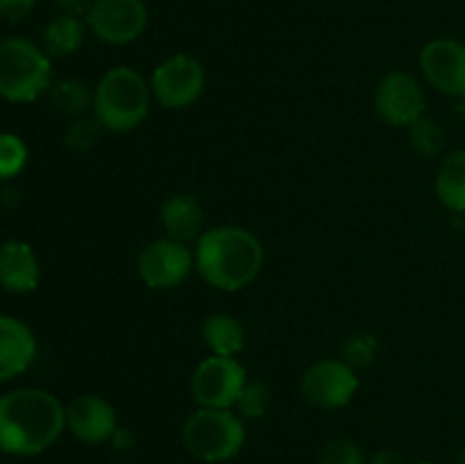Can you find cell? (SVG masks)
I'll use <instances>...</instances> for the list:
<instances>
[{
	"instance_id": "obj_1",
	"label": "cell",
	"mask_w": 465,
	"mask_h": 464,
	"mask_svg": "<svg viewBox=\"0 0 465 464\" xmlns=\"http://www.w3.org/2000/svg\"><path fill=\"white\" fill-rule=\"evenodd\" d=\"M66 428V408L54 394L21 387L0 396V450L7 455L44 453Z\"/></svg>"
},
{
	"instance_id": "obj_2",
	"label": "cell",
	"mask_w": 465,
	"mask_h": 464,
	"mask_svg": "<svg viewBox=\"0 0 465 464\" xmlns=\"http://www.w3.org/2000/svg\"><path fill=\"white\" fill-rule=\"evenodd\" d=\"M195 271L218 291H241L254 282L263 267V246L254 232L241 226L209 227L193 246Z\"/></svg>"
},
{
	"instance_id": "obj_3",
	"label": "cell",
	"mask_w": 465,
	"mask_h": 464,
	"mask_svg": "<svg viewBox=\"0 0 465 464\" xmlns=\"http://www.w3.org/2000/svg\"><path fill=\"white\" fill-rule=\"evenodd\" d=\"M153 100L150 80L136 68L114 66L94 86V116L103 130L121 135L148 118Z\"/></svg>"
},
{
	"instance_id": "obj_4",
	"label": "cell",
	"mask_w": 465,
	"mask_h": 464,
	"mask_svg": "<svg viewBox=\"0 0 465 464\" xmlns=\"http://www.w3.org/2000/svg\"><path fill=\"white\" fill-rule=\"evenodd\" d=\"M53 86V62L35 41L9 36L0 41V98L32 103Z\"/></svg>"
},
{
	"instance_id": "obj_5",
	"label": "cell",
	"mask_w": 465,
	"mask_h": 464,
	"mask_svg": "<svg viewBox=\"0 0 465 464\" xmlns=\"http://www.w3.org/2000/svg\"><path fill=\"white\" fill-rule=\"evenodd\" d=\"M184 449L203 462L218 464L236 458L245 444L243 419L234 409L200 408L182 428Z\"/></svg>"
},
{
	"instance_id": "obj_6",
	"label": "cell",
	"mask_w": 465,
	"mask_h": 464,
	"mask_svg": "<svg viewBox=\"0 0 465 464\" xmlns=\"http://www.w3.org/2000/svg\"><path fill=\"white\" fill-rule=\"evenodd\" d=\"M207 86L203 62L189 53H175L157 64L150 76L153 98L166 109H186L198 103Z\"/></svg>"
},
{
	"instance_id": "obj_7",
	"label": "cell",
	"mask_w": 465,
	"mask_h": 464,
	"mask_svg": "<svg viewBox=\"0 0 465 464\" xmlns=\"http://www.w3.org/2000/svg\"><path fill=\"white\" fill-rule=\"evenodd\" d=\"M136 271L148 289L168 291L184 285L195 271V253L184 241L162 237L145 246L136 259Z\"/></svg>"
},
{
	"instance_id": "obj_8",
	"label": "cell",
	"mask_w": 465,
	"mask_h": 464,
	"mask_svg": "<svg viewBox=\"0 0 465 464\" xmlns=\"http://www.w3.org/2000/svg\"><path fill=\"white\" fill-rule=\"evenodd\" d=\"M248 380L243 364L236 358L209 355L193 368L191 394L198 400L200 408L234 409Z\"/></svg>"
},
{
	"instance_id": "obj_9",
	"label": "cell",
	"mask_w": 465,
	"mask_h": 464,
	"mask_svg": "<svg viewBox=\"0 0 465 464\" xmlns=\"http://www.w3.org/2000/svg\"><path fill=\"white\" fill-rule=\"evenodd\" d=\"M359 385L357 368L345 359L327 358L307 367L300 378V394L318 409H341L354 398Z\"/></svg>"
},
{
	"instance_id": "obj_10",
	"label": "cell",
	"mask_w": 465,
	"mask_h": 464,
	"mask_svg": "<svg viewBox=\"0 0 465 464\" xmlns=\"http://www.w3.org/2000/svg\"><path fill=\"white\" fill-rule=\"evenodd\" d=\"M372 100H375V112L391 127L407 130L427 112V96L420 80L402 68L389 71L377 82Z\"/></svg>"
},
{
	"instance_id": "obj_11",
	"label": "cell",
	"mask_w": 465,
	"mask_h": 464,
	"mask_svg": "<svg viewBox=\"0 0 465 464\" xmlns=\"http://www.w3.org/2000/svg\"><path fill=\"white\" fill-rule=\"evenodd\" d=\"M84 21L103 44L127 45L148 27V7L143 0H94Z\"/></svg>"
},
{
	"instance_id": "obj_12",
	"label": "cell",
	"mask_w": 465,
	"mask_h": 464,
	"mask_svg": "<svg viewBox=\"0 0 465 464\" xmlns=\"http://www.w3.org/2000/svg\"><path fill=\"white\" fill-rule=\"evenodd\" d=\"M420 71L436 91L465 100V41L452 36L427 41L420 50Z\"/></svg>"
},
{
	"instance_id": "obj_13",
	"label": "cell",
	"mask_w": 465,
	"mask_h": 464,
	"mask_svg": "<svg viewBox=\"0 0 465 464\" xmlns=\"http://www.w3.org/2000/svg\"><path fill=\"white\" fill-rule=\"evenodd\" d=\"M66 428L84 444L100 446L116 435V409L103 396L80 394L66 405Z\"/></svg>"
},
{
	"instance_id": "obj_14",
	"label": "cell",
	"mask_w": 465,
	"mask_h": 464,
	"mask_svg": "<svg viewBox=\"0 0 465 464\" xmlns=\"http://www.w3.org/2000/svg\"><path fill=\"white\" fill-rule=\"evenodd\" d=\"M36 358V337L25 321L0 314V382L21 376Z\"/></svg>"
},
{
	"instance_id": "obj_15",
	"label": "cell",
	"mask_w": 465,
	"mask_h": 464,
	"mask_svg": "<svg viewBox=\"0 0 465 464\" xmlns=\"http://www.w3.org/2000/svg\"><path fill=\"white\" fill-rule=\"evenodd\" d=\"M41 264L27 241L12 239L0 246V285L12 294H30L39 287Z\"/></svg>"
},
{
	"instance_id": "obj_16",
	"label": "cell",
	"mask_w": 465,
	"mask_h": 464,
	"mask_svg": "<svg viewBox=\"0 0 465 464\" xmlns=\"http://www.w3.org/2000/svg\"><path fill=\"white\" fill-rule=\"evenodd\" d=\"M159 221H162L166 237L177 241H198L204 232V212L203 205L191 194H173L168 196L159 209Z\"/></svg>"
},
{
	"instance_id": "obj_17",
	"label": "cell",
	"mask_w": 465,
	"mask_h": 464,
	"mask_svg": "<svg viewBox=\"0 0 465 464\" xmlns=\"http://www.w3.org/2000/svg\"><path fill=\"white\" fill-rule=\"evenodd\" d=\"M440 205L452 214H465V148L443 155L434 180Z\"/></svg>"
},
{
	"instance_id": "obj_18",
	"label": "cell",
	"mask_w": 465,
	"mask_h": 464,
	"mask_svg": "<svg viewBox=\"0 0 465 464\" xmlns=\"http://www.w3.org/2000/svg\"><path fill=\"white\" fill-rule=\"evenodd\" d=\"M86 36V21L68 14H57L45 23L41 32V48L45 50L50 59L53 57H68L77 53L84 44Z\"/></svg>"
},
{
	"instance_id": "obj_19",
	"label": "cell",
	"mask_w": 465,
	"mask_h": 464,
	"mask_svg": "<svg viewBox=\"0 0 465 464\" xmlns=\"http://www.w3.org/2000/svg\"><path fill=\"white\" fill-rule=\"evenodd\" d=\"M203 339L212 355L236 358L245 348V328L232 314L218 312L204 318Z\"/></svg>"
},
{
	"instance_id": "obj_20",
	"label": "cell",
	"mask_w": 465,
	"mask_h": 464,
	"mask_svg": "<svg viewBox=\"0 0 465 464\" xmlns=\"http://www.w3.org/2000/svg\"><path fill=\"white\" fill-rule=\"evenodd\" d=\"M48 98L59 114L73 118L86 116V112L94 109V89H89V85L80 77H64V80L53 82Z\"/></svg>"
},
{
	"instance_id": "obj_21",
	"label": "cell",
	"mask_w": 465,
	"mask_h": 464,
	"mask_svg": "<svg viewBox=\"0 0 465 464\" xmlns=\"http://www.w3.org/2000/svg\"><path fill=\"white\" fill-rule=\"evenodd\" d=\"M407 132H409V141H411V148L416 150L420 157L434 159L443 153L448 135H445L440 123L434 121V118H427V116L418 118L413 126L407 127Z\"/></svg>"
},
{
	"instance_id": "obj_22",
	"label": "cell",
	"mask_w": 465,
	"mask_h": 464,
	"mask_svg": "<svg viewBox=\"0 0 465 464\" xmlns=\"http://www.w3.org/2000/svg\"><path fill=\"white\" fill-rule=\"evenodd\" d=\"M272 400L271 385L263 380H248L243 391H241L239 400H236L234 409L241 419H262L268 412Z\"/></svg>"
},
{
	"instance_id": "obj_23",
	"label": "cell",
	"mask_w": 465,
	"mask_h": 464,
	"mask_svg": "<svg viewBox=\"0 0 465 464\" xmlns=\"http://www.w3.org/2000/svg\"><path fill=\"white\" fill-rule=\"evenodd\" d=\"M27 164V146L14 132H0V180L16 177Z\"/></svg>"
},
{
	"instance_id": "obj_24",
	"label": "cell",
	"mask_w": 465,
	"mask_h": 464,
	"mask_svg": "<svg viewBox=\"0 0 465 464\" xmlns=\"http://www.w3.org/2000/svg\"><path fill=\"white\" fill-rule=\"evenodd\" d=\"M100 132H103V126L98 123V118L80 116L66 127V132H64V141H66L68 148L84 153V150L94 148L95 141H98V136H100Z\"/></svg>"
},
{
	"instance_id": "obj_25",
	"label": "cell",
	"mask_w": 465,
	"mask_h": 464,
	"mask_svg": "<svg viewBox=\"0 0 465 464\" xmlns=\"http://www.w3.org/2000/svg\"><path fill=\"white\" fill-rule=\"evenodd\" d=\"M377 350H380V341L375 339L368 332H359V335L350 337L343 346V359L352 368H366L371 367L372 359L377 358Z\"/></svg>"
},
{
	"instance_id": "obj_26",
	"label": "cell",
	"mask_w": 465,
	"mask_h": 464,
	"mask_svg": "<svg viewBox=\"0 0 465 464\" xmlns=\"http://www.w3.org/2000/svg\"><path fill=\"white\" fill-rule=\"evenodd\" d=\"M321 464H366L361 446L348 437H336L322 446Z\"/></svg>"
},
{
	"instance_id": "obj_27",
	"label": "cell",
	"mask_w": 465,
	"mask_h": 464,
	"mask_svg": "<svg viewBox=\"0 0 465 464\" xmlns=\"http://www.w3.org/2000/svg\"><path fill=\"white\" fill-rule=\"evenodd\" d=\"M36 0H0V21L18 23L35 9Z\"/></svg>"
},
{
	"instance_id": "obj_28",
	"label": "cell",
	"mask_w": 465,
	"mask_h": 464,
	"mask_svg": "<svg viewBox=\"0 0 465 464\" xmlns=\"http://www.w3.org/2000/svg\"><path fill=\"white\" fill-rule=\"evenodd\" d=\"M54 5H57L59 12L62 14H68V16H77V18H86V14H89L94 0H54Z\"/></svg>"
},
{
	"instance_id": "obj_29",
	"label": "cell",
	"mask_w": 465,
	"mask_h": 464,
	"mask_svg": "<svg viewBox=\"0 0 465 464\" xmlns=\"http://www.w3.org/2000/svg\"><path fill=\"white\" fill-rule=\"evenodd\" d=\"M368 464H404V459L395 450H380V453H375L368 459Z\"/></svg>"
},
{
	"instance_id": "obj_30",
	"label": "cell",
	"mask_w": 465,
	"mask_h": 464,
	"mask_svg": "<svg viewBox=\"0 0 465 464\" xmlns=\"http://www.w3.org/2000/svg\"><path fill=\"white\" fill-rule=\"evenodd\" d=\"M112 441L118 446V449H123V446H125V449H130V446H132V432L125 430V428H118L116 435L112 437Z\"/></svg>"
},
{
	"instance_id": "obj_31",
	"label": "cell",
	"mask_w": 465,
	"mask_h": 464,
	"mask_svg": "<svg viewBox=\"0 0 465 464\" xmlns=\"http://www.w3.org/2000/svg\"><path fill=\"white\" fill-rule=\"evenodd\" d=\"M459 464H465V441H463L461 450H459Z\"/></svg>"
},
{
	"instance_id": "obj_32",
	"label": "cell",
	"mask_w": 465,
	"mask_h": 464,
	"mask_svg": "<svg viewBox=\"0 0 465 464\" xmlns=\"http://www.w3.org/2000/svg\"><path fill=\"white\" fill-rule=\"evenodd\" d=\"M416 464H434V462H427V459H422V462H416Z\"/></svg>"
},
{
	"instance_id": "obj_33",
	"label": "cell",
	"mask_w": 465,
	"mask_h": 464,
	"mask_svg": "<svg viewBox=\"0 0 465 464\" xmlns=\"http://www.w3.org/2000/svg\"><path fill=\"white\" fill-rule=\"evenodd\" d=\"M3 464H9V462H3Z\"/></svg>"
}]
</instances>
